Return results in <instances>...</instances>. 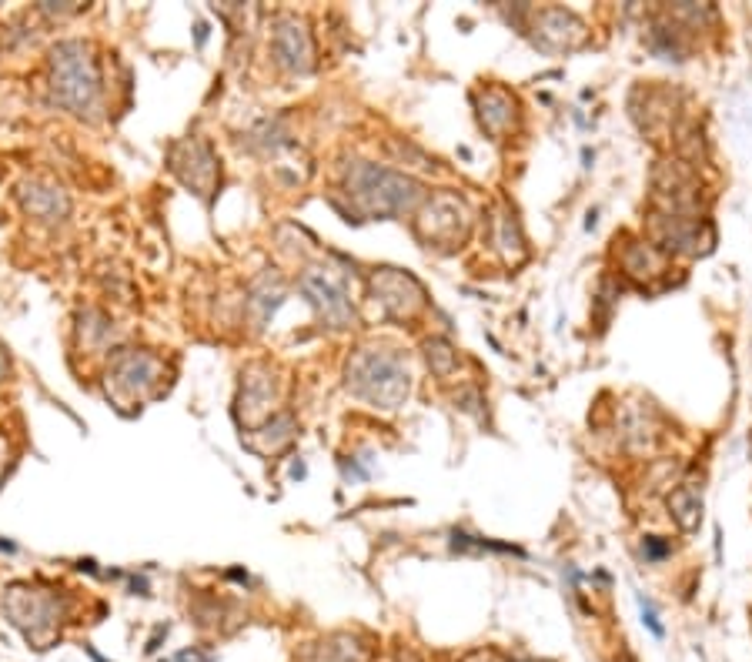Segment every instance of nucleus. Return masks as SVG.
<instances>
[{
    "mask_svg": "<svg viewBox=\"0 0 752 662\" xmlns=\"http://www.w3.org/2000/svg\"><path fill=\"white\" fill-rule=\"evenodd\" d=\"M639 606H642V622H646V626H649L652 632H656V636H662V626H659V619H656V609H652L646 599H639Z\"/></svg>",
    "mask_w": 752,
    "mask_h": 662,
    "instance_id": "obj_4",
    "label": "nucleus"
},
{
    "mask_svg": "<svg viewBox=\"0 0 752 662\" xmlns=\"http://www.w3.org/2000/svg\"><path fill=\"white\" fill-rule=\"evenodd\" d=\"M275 51L281 57V64L295 67V71H305L308 57H311V44H308L305 27H301L298 21H285V24H281L278 34H275Z\"/></svg>",
    "mask_w": 752,
    "mask_h": 662,
    "instance_id": "obj_2",
    "label": "nucleus"
},
{
    "mask_svg": "<svg viewBox=\"0 0 752 662\" xmlns=\"http://www.w3.org/2000/svg\"><path fill=\"white\" fill-rule=\"evenodd\" d=\"M54 94L77 114L91 107L97 94V71L84 44H61L54 51Z\"/></svg>",
    "mask_w": 752,
    "mask_h": 662,
    "instance_id": "obj_1",
    "label": "nucleus"
},
{
    "mask_svg": "<svg viewBox=\"0 0 752 662\" xmlns=\"http://www.w3.org/2000/svg\"><path fill=\"white\" fill-rule=\"evenodd\" d=\"M0 372H4V358H0Z\"/></svg>",
    "mask_w": 752,
    "mask_h": 662,
    "instance_id": "obj_5",
    "label": "nucleus"
},
{
    "mask_svg": "<svg viewBox=\"0 0 752 662\" xmlns=\"http://www.w3.org/2000/svg\"><path fill=\"white\" fill-rule=\"evenodd\" d=\"M305 295L311 298V305H318L325 311V318H331L335 325L348 318V301L341 298V291L331 285L325 275H308L305 278Z\"/></svg>",
    "mask_w": 752,
    "mask_h": 662,
    "instance_id": "obj_3",
    "label": "nucleus"
}]
</instances>
